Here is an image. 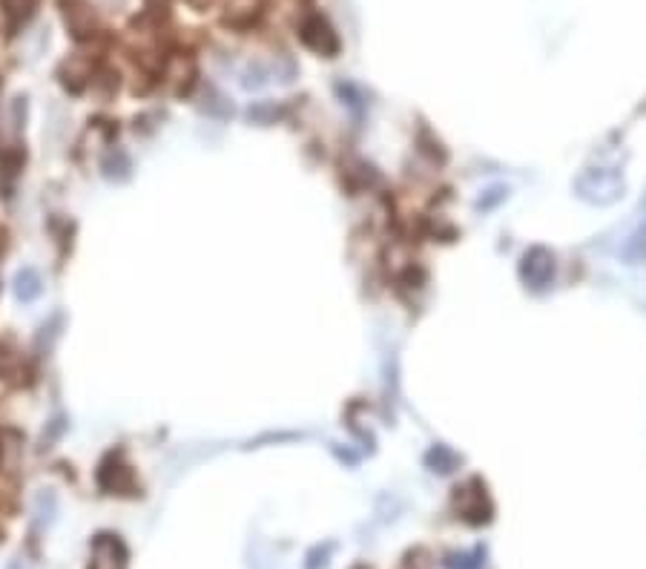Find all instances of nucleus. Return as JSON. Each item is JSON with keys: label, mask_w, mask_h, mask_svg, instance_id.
Segmentation results:
<instances>
[{"label": "nucleus", "mask_w": 646, "mask_h": 569, "mask_svg": "<svg viewBox=\"0 0 646 569\" xmlns=\"http://www.w3.org/2000/svg\"><path fill=\"white\" fill-rule=\"evenodd\" d=\"M299 37L307 49H313L317 55H325V58H334L339 52V35L337 29L330 26V21L319 12H310L302 26H299Z\"/></svg>", "instance_id": "1"}, {"label": "nucleus", "mask_w": 646, "mask_h": 569, "mask_svg": "<svg viewBox=\"0 0 646 569\" xmlns=\"http://www.w3.org/2000/svg\"><path fill=\"white\" fill-rule=\"evenodd\" d=\"M578 193L586 202L610 205L618 195H623V182L610 170H586L578 179Z\"/></svg>", "instance_id": "2"}, {"label": "nucleus", "mask_w": 646, "mask_h": 569, "mask_svg": "<svg viewBox=\"0 0 646 569\" xmlns=\"http://www.w3.org/2000/svg\"><path fill=\"white\" fill-rule=\"evenodd\" d=\"M98 486L109 495H132L135 492V478L132 469L121 463L119 455H109L101 469H98Z\"/></svg>", "instance_id": "3"}, {"label": "nucleus", "mask_w": 646, "mask_h": 569, "mask_svg": "<svg viewBox=\"0 0 646 569\" xmlns=\"http://www.w3.org/2000/svg\"><path fill=\"white\" fill-rule=\"evenodd\" d=\"M61 12H64V24L72 32V37H78V41H87V37L95 35L98 17H95V9L87 4V0H61Z\"/></svg>", "instance_id": "4"}, {"label": "nucleus", "mask_w": 646, "mask_h": 569, "mask_svg": "<svg viewBox=\"0 0 646 569\" xmlns=\"http://www.w3.org/2000/svg\"><path fill=\"white\" fill-rule=\"evenodd\" d=\"M520 273L532 288H546L555 277V257L546 248H532L523 257Z\"/></svg>", "instance_id": "5"}, {"label": "nucleus", "mask_w": 646, "mask_h": 569, "mask_svg": "<svg viewBox=\"0 0 646 569\" xmlns=\"http://www.w3.org/2000/svg\"><path fill=\"white\" fill-rule=\"evenodd\" d=\"M15 297L21 302H32L41 297V273L35 268H24L21 273L15 277Z\"/></svg>", "instance_id": "6"}, {"label": "nucleus", "mask_w": 646, "mask_h": 569, "mask_svg": "<svg viewBox=\"0 0 646 569\" xmlns=\"http://www.w3.org/2000/svg\"><path fill=\"white\" fill-rule=\"evenodd\" d=\"M4 9H6L9 24L12 26H21V24H26L29 17L35 15L37 0H4Z\"/></svg>", "instance_id": "7"}, {"label": "nucleus", "mask_w": 646, "mask_h": 569, "mask_svg": "<svg viewBox=\"0 0 646 569\" xmlns=\"http://www.w3.org/2000/svg\"><path fill=\"white\" fill-rule=\"evenodd\" d=\"M35 509H37V518H41V521H52L55 512H57L55 495L52 492H41V495H37V501H35Z\"/></svg>", "instance_id": "8"}]
</instances>
